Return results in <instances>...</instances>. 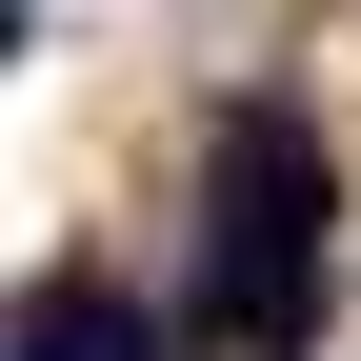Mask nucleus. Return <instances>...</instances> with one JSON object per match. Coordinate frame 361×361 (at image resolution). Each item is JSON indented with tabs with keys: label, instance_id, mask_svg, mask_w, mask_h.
<instances>
[{
	"label": "nucleus",
	"instance_id": "1",
	"mask_svg": "<svg viewBox=\"0 0 361 361\" xmlns=\"http://www.w3.org/2000/svg\"><path fill=\"white\" fill-rule=\"evenodd\" d=\"M322 221H341V161L301 101H221L201 121V281H180V322L241 341V361H301L322 322Z\"/></svg>",
	"mask_w": 361,
	"mask_h": 361
},
{
	"label": "nucleus",
	"instance_id": "2",
	"mask_svg": "<svg viewBox=\"0 0 361 361\" xmlns=\"http://www.w3.org/2000/svg\"><path fill=\"white\" fill-rule=\"evenodd\" d=\"M180 322L141 281H101V261H61V281H20V361H161Z\"/></svg>",
	"mask_w": 361,
	"mask_h": 361
}]
</instances>
